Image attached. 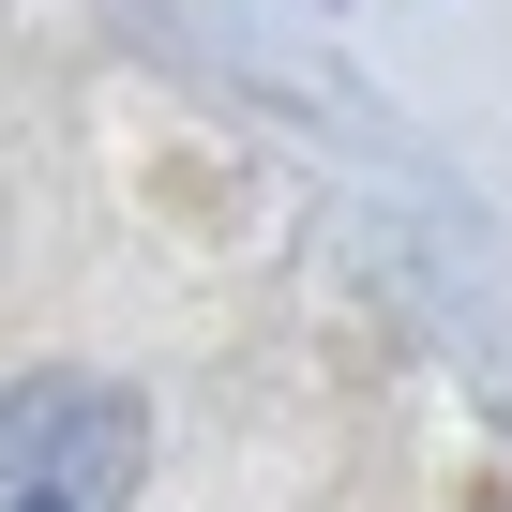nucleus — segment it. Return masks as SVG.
<instances>
[{
    "instance_id": "1",
    "label": "nucleus",
    "mask_w": 512,
    "mask_h": 512,
    "mask_svg": "<svg viewBox=\"0 0 512 512\" xmlns=\"http://www.w3.org/2000/svg\"><path fill=\"white\" fill-rule=\"evenodd\" d=\"M136 392L121 377H16L0 392V512H121L136 497Z\"/></svg>"
}]
</instances>
